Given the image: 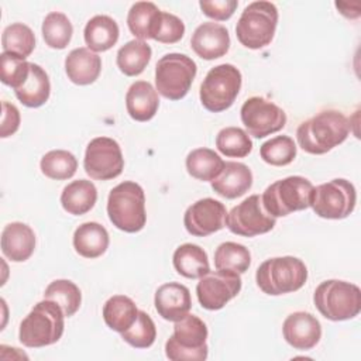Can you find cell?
I'll list each match as a JSON object with an SVG mask.
<instances>
[{"label": "cell", "mask_w": 361, "mask_h": 361, "mask_svg": "<svg viewBox=\"0 0 361 361\" xmlns=\"http://www.w3.org/2000/svg\"><path fill=\"white\" fill-rule=\"evenodd\" d=\"M16 97L27 107H39L47 103L51 93L48 73L37 63L30 62V71L23 83L14 89Z\"/></svg>", "instance_id": "cb8c5ba5"}, {"label": "cell", "mask_w": 361, "mask_h": 361, "mask_svg": "<svg viewBox=\"0 0 361 361\" xmlns=\"http://www.w3.org/2000/svg\"><path fill=\"white\" fill-rule=\"evenodd\" d=\"M102 71V59L89 48H75L65 59V72L68 79L75 85L93 83Z\"/></svg>", "instance_id": "7402d4cb"}, {"label": "cell", "mask_w": 361, "mask_h": 361, "mask_svg": "<svg viewBox=\"0 0 361 361\" xmlns=\"http://www.w3.org/2000/svg\"><path fill=\"white\" fill-rule=\"evenodd\" d=\"M162 11L151 1H137L127 14V25L137 39H154Z\"/></svg>", "instance_id": "d4e9b609"}, {"label": "cell", "mask_w": 361, "mask_h": 361, "mask_svg": "<svg viewBox=\"0 0 361 361\" xmlns=\"http://www.w3.org/2000/svg\"><path fill=\"white\" fill-rule=\"evenodd\" d=\"M217 149L230 158H244L252 149L250 135L240 127H226L216 135Z\"/></svg>", "instance_id": "74e56055"}, {"label": "cell", "mask_w": 361, "mask_h": 361, "mask_svg": "<svg viewBox=\"0 0 361 361\" xmlns=\"http://www.w3.org/2000/svg\"><path fill=\"white\" fill-rule=\"evenodd\" d=\"M35 248L32 228L21 221L8 223L1 231V251L13 262L27 261Z\"/></svg>", "instance_id": "ffe728a7"}, {"label": "cell", "mask_w": 361, "mask_h": 361, "mask_svg": "<svg viewBox=\"0 0 361 361\" xmlns=\"http://www.w3.org/2000/svg\"><path fill=\"white\" fill-rule=\"evenodd\" d=\"M41 172L55 180H65L75 175L78 169V161L75 155L65 149H52L47 152L39 162Z\"/></svg>", "instance_id": "8d00e7d4"}, {"label": "cell", "mask_w": 361, "mask_h": 361, "mask_svg": "<svg viewBox=\"0 0 361 361\" xmlns=\"http://www.w3.org/2000/svg\"><path fill=\"white\" fill-rule=\"evenodd\" d=\"M120 30L117 23L109 16H94L85 27V42L93 52H104L110 49L118 39Z\"/></svg>", "instance_id": "83f0119b"}, {"label": "cell", "mask_w": 361, "mask_h": 361, "mask_svg": "<svg viewBox=\"0 0 361 361\" xmlns=\"http://www.w3.org/2000/svg\"><path fill=\"white\" fill-rule=\"evenodd\" d=\"M192 49L206 61L224 56L230 49V35L224 25L209 21L200 24L190 38Z\"/></svg>", "instance_id": "ac0fdd59"}, {"label": "cell", "mask_w": 361, "mask_h": 361, "mask_svg": "<svg viewBox=\"0 0 361 361\" xmlns=\"http://www.w3.org/2000/svg\"><path fill=\"white\" fill-rule=\"evenodd\" d=\"M207 327L195 314L175 322L173 333L165 343V354L172 361H203L207 358Z\"/></svg>", "instance_id": "ba28073f"}, {"label": "cell", "mask_w": 361, "mask_h": 361, "mask_svg": "<svg viewBox=\"0 0 361 361\" xmlns=\"http://www.w3.org/2000/svg\"><path fill=\"white\" fill-rule=\"evenodd\" d=\"M226 206L212 197L192 203L183 214L186 231L195 237H206L226 226Z\"/></svg>", "instance_id": "2e32d148"}, {"label": "cell", "mask_w": 361, "mask_h": 361, "mask_svg": "<svg viewBox=\"0 0 361 361\" xmlns=\"http://www.w3.org/2000/svg\"><path fill=\"white\" fill-rule=\"evenodd\" d=\"M275 224L276 219L265 210L259 195L248 196L226 214V227L233 234L243 237L265 234Z\"/></svg>", "instance_id": "7c38bea8"}, {"label": "cell", "mask_w": 361, "mask_h": 361, "mask_svg": "<svg viewBox=\"0 0 361 361\" xmlns=\"http://www.w3.org/2000/svg\"><path fill=\"white\" fill-rule=\"evenodd\" d=\"M241 82V72L231 63L212 68L200 85L199 97L202 106L212 113L227 110L238 96Z\"/></svg>", "instance_id": "9c48e42d"}, {"label": "cell", "mask_w": 361, "mask_h": 361, "mask_svg": "<svg viewBox=\"0 0 361 361\" xmlns=\"http://www.w3.org/2000/svg\"><path fill=\"white\" fill-rule=\"evenodd\" d=\"M259 155L272 166H285L295 159L296 144L289 135H276L261 145Z\"/></svg>", "instance_id": "f35d334b"}, {"label": "cell", "mask_w": 361, "mask_h": 361, "mask_svg": "<svg viewBox=\"0 0 361 361\" xmlns=\"http://www.w3.org/2000/svg\"><path fill=\"white\" fill-rule=\"evenodd\" d=\"M282 333L285 341L295 350H310L322 338L320 322L307 312H293L290 313L283 324Z\"/></svg>", "instance_id": "e0dca14e"}, {"label": "cell", "mask_w": 361, "mask_h": 361, "mask_svg": "<svg viewBox=\"0 0 361 361\" xmlns=\"http://www.w3.org/2000/svg\"><path fill=\"white\" fill-rule=\"evenodd\" d=\"M152 49L142 39H131L117 52V66L126 76H137L144 72L151 61Z\"/></svg>", "instance_id": "1f68e13d"}, {"label": "cell", "mask_w": 361, "mask_h": 361, "mask_svg": "<svg viewBox=\"0 0 361 361\" xmlns=\"http://www.w3.org/2000/svg\"><path fill=\"white\" fill-rule=\"evenodd\" d=\"M97 200V189L87 179H78L68 183L61 193V204L65 212L73 216L87 213Z\"/></svg>", "instance_id": "f1b7e54d"}, {"label": "cell", "mask_w": 361, "mask_h": 361, "mask_svg": "<svg viewBox=\"0 0 361 361\" xmlns=\"http://www.w3.org/2000/svg\"><path fill=\"white\" fill-rule=\"evenodd\" d=\"M276 24V6L271 1H254L241 13L235 25V35L245 48L261 49L271 44Z\"/></svg>", "instance_id": "8992f818"}, {"label": "cell", "mask_w": 361, "mask_h": 361, "mask_svg": "<svg viewBox=\"0 0 361 361\" xmlns=\"http://www.w3.org/2000/svg\"><path fill=\"white\" fill-rule=\"evenodd\" d=\"M63 310L58 303L48 299L38 302L20 323V343L30 348L56 343L63 334Z\"/></svg>", "instance_id": "7a4b0ae2"}, {"label": "cell", "mask_w": 361, "mask_h": 361, "mask_svg": "<svg viewBox=\"0 0 361 361\" xmlns=\"http://www.w3.org/2000/svg\"><path fill=\"white\" fill-rule=\"evenodd\" d=\"M42 38L49 48L63 49L71 42L73 27L69 18L59 11L47 14L42 21Z\"/></svg>", "instance_id": "d590c367"}, {"label": "cell", "mask_w": 361, "mask_h": 361, "mask_svg": "<svg viewBox=\"0 0 361 361\" xmlns=\"http://www.w3.org/2000/svg\"><path fill=\"white\" fill-rule=\"evenodd\" d=\"M313 302L323 317L331 322L348 320L361 312V290L351 282L327 279L316 288Z\"/></svg>", "instance_id": "5b68a950"}, {"label": "cell", "mask_w": 361, "mask_h": 361, "mask_svg": "<svg viewBox=\"0 0 361 361\" xmlns=\"http://www.w3.org/2000/svg\"><path fill=\"white\" fill-rule=\"evenodd\" d=\"M252 185L251 169L241 162L227 161L219 176L212 180V189L226 199H235L250 190Z\"/></svg>", "instance_id": "44dd1931"}, {"label": "cell", "mask_w": 361, "mask_h": 361, "mask_svg": "<svg viewBox=\"0 0 361 361\" xmlns=\"http://www.w3.org/2000/svg\"><path fill=\"white\" fill-rule=\"evenodd\" d=\"M197 66L185 54H166L155 66V86L158 93L168 100L183 99L196 76Z\"/></svg>", "instance_id": "30bf717a"}, {"label": "cell", "mask_w": 361, "mask_h": 361, "mask_svg": "<svg viewBox=\"0 0 361 361\" xmlns=\"http://www.w3.org/2000/svg\"><path fill=\"white\" fill-rule=\"evenodd\" d=\"M245 133L254 138H265L286 124V113L274 102L262 96H252L244 102L240 110Z\"/></svg>", "instance_id": "5bb4252c"}, {"label": "cell", "mask_w": 361, "mask_h": 361, "mask_svg": "<svg viewBox=\"0 0 361 361\" xmlns=\"http://www.w3.org/2000/svg\"><path fill=\"white\" fill-rule=\"evenodd\" d=\"M176 272L189 279H197L210 271V264L206 251L192 243L179 245L172 257Z\"/></svg>", "instance_id": "4316f807"}, {"label": "cell", "mask_w": 361, "mask_h": 361, "mask_svg": "<svg viewBox=\"0 0 361 361\" xmlns=\"http://www.w3.org/2000/svg\"><path fill=\"white\" fill-rule=\"evenodd\" d=\"M1 47L3 52H10L25 59L35 48V35L32 30L23 23L10 24L3 31Z\"/></svg>", "instance_id": "836d02e7"}, {"label": "cell", "mask_w": 361, "mask_h": 361, "mask_svg": "<svg viewBox=\"0 0 361 361\" xmlns=\"http://www.w3.org/2000/svg\"><path fill=\"white\" fill-rule=\"evenodd\" d=\"M307 279L305 262L296 257H275L265 259L255 272L258 288L271 296L299 290Z\"/></svg>", "instance_id": "277c9868"}, {"label": "cell", "mask_w": 361, "mask_h": 361, "mask_svg": "<svg viewBox=\"0 0 361 361\" xmlns=\"http://www.w3.org/2000/svg\"><path fill=\"white\" fill-rule=\"evenodd\" d=\"M30 71V62L10 52L0 55V76L1 82L13 89L18 87Z\"/></svg>", "instance_id": "60d3db41"}, {"label": "cell", "mask_w": 361, "mask_h": 361, "mask_svg": "<svg viewBox=\"0 0 361 361\" xmlns=\"http://www.w3.org/2000/svg\"><path fill=\"white\" fill-rule=\"evenodd\" d=\"M83 168L96 180L117 178L124 168V158L118 142L110 137L93 138L86 147Z\"/></svg>", "instance_id": "4fadbf2b"}, {"label": "cell", "mask_w": 361, "mask_h": 361, "mask_svg": "<svg viewBox=\"0 0 361 361\" xmlns=\"http://www.w3.org/2000/svg\"><path fill=\"white\" fill-rule=\"evenodd\" d=\"M241 276L233 271H209L196 285L197 300L207 310L224 307L241 290Z\"/></svg>", "instance_id": "9a60e30c"}, {"label": "cell", "mask_w": 361, "mask_h": 361, "mask_svg": "<svg viewBox=\"0 0 361 361\" xmlns=\"http://www.w3.org/2000/svg\"><path fill=\"white\" fill-rule=\"evenodd\" d=\"M199 6L203 14L207 16L209 18L216 21H226L234 14L238 3L235 0H214V1L202 0Z\"/></svg>", "instance_id": "7bdbcfd3"}, {"label": "cell", "mask_w": 361, "mask_h": 361, "mask_svg": "<svg viewBox=\"0 0 361 361\" xmlns=\"http://www.w3.org/2000/svg\"><path fill=\"white\" fill-rule=\"evenodd\" d=\"M251 264V254L243 244L234 241L221 243L214 251V267L221 271L244 274Z\"/></svg>", "instance_id": "d6a6232c"}, {"label": "cell", "mask_w": 361, "mask_h": 361, "mask_svg": "<svg viewBox=\"0 0 361 361\" xmlns=\"http://www.w3.org/2000/svg\"><path fill=\"white\" fill-rule=\"evenodd\" d=\"M107 214L113 226L121 231L142 230L147 221L144 189L133 180H124L114 186L109 193Z\"/></svg>", "instance_id": "3957f363"}, {"label": "cell", "mask_w": 361, "mask_h": 361, "mask_svg": "<svg viewBox=\"0 0 361 361\" xmlns=\"http://www.w3.org/2000/svg\"><path fill=\"white\" fill-rule=\"evenodd\" d=\"M313 185L303 176H288L271 183L261 195L265 210L276 217L310 207Z\"/></svg>", "instance_id": "52a82bcc"}, {"label": "cell", "mask_w": 361, "mask_h": 361, "mask_svg": "<svg viewBox=\"0 0 361 361\" xmlns=\"http://www.w3.org/2000/svg\"><path fill=\"white\" fill-rule=\"evenodd\" d=\"M109 241L107 230L96 221L83 223L73 233L75 251L85 258L103 255L109 247Z\"/></svg>", "instance_id": "484cf974"}, {"label": "cell", "mask_w": 361, "mask_h": 361, "mask_svg": "<svg viewBox=\"0 0 361 361\" xmlns=\"http://www.w3.org/2000/svg\"><path fill=\"white\" fill-rule=\"evenodd\" d=\"M1 107H3V117H1V138H6V137H10L13 135L18 127H20V111L18 109L8 103V102H3L1 103Z\"/></svg>", "instance_id": "ee69618b"}, {"label": "cell", "mask_w": 361, "mask_h": 361, "mask_svg": "<svg viewBox=\"0 0 361 361\" xmlns=\"http://www.w3.org/2000/svg\"><path fill=\"white\" fill-rule=\"evenodd\" d=\"M126 107L130 117L135 121L151 120L159 107V97L157 89L149 82H134L126 94Z\"/></svg>", "instance_id": "603a6c76"}, {"label": "cell", "mask_w": 361, "mask_h": 361, "mask_svg": "<svg viewBox=\"0 0 361 361\" xmlns=\"http://www.w3.org/2000/svg\"><path fill=\"white\" fill-rule=\"evenodd\" d=\"M224 166L221 157L210 148H196L186 157L188 173L202 182H212Z\"/></svg>", "instance_id": "4dcf8cb0"}, {"label": "cell", "mask_w": 361, "mask_h": 361, "mask_svg": "<svg viewBox=\"0 0 361 361\" xmlns=\"http://www.w3.org/2000/svg\"><path fill=\"white\" fill-rule=\"evenodd\" d=\"M44 299L54 300L55 303H58L63 310L65 317H71L80 307L82 293L78 285L73 283L72 281L55 279L47 286L44 292Z\"/></svg>", "instance_id": "e575fe53"}, {"label": "cell", "mask_w": 361, "mask_h": 361, "mask_svg": "<svg viewBox=\"0 0 361 361\" xmlns=\"http://www.w3.org/2000/svg\"><path fill=\"white\" fill-rule=\"evenodd\" d=\"M138 309L134 300L124 295H114L103 306V319L109 329L123 333L137 320Z\"/></svg>", "instance_id": "f546056e"}, {"label": "cell", "mask_w": 361, "mask_h": 361, "mask_svg": "<svg viewBox=\"0 0 361 361\" xmlns=\"http://www.w3.org/2000/svg\"><path fill=\"white\" fill-rule=\"evenodd\" d=\"M357 203L354 185L343 178L331 179L313 188L310 207L322 219L340 220L348 217Z\"/></svg>", "instance_id": "8fae6325"}, {"label": "cell", "mask_w": 361, "mask_h": 361, "mask_svg": "<svg viewBox=\"0 0 361 361\" xmlns=\"http://www.w3.org/2000/svg\"><path fill=\"white\" fill-rule=\"evenodd\" d=\"M154 305L162 319L178 322L190 312V292L185 285L178 282L164 283L155 292Z\"/></svg>", "instance_id": "d6986e66"}, {"label": "cell", "mask_w": 361, "mask_h": 361, "mask_svg": "<svg viewBox=\"0 0 361 361\" xmlns=\"http://www.w3.org/2000/svg\"><path fill=\"white\" fill-rule=\"evenodd\" d=\"M350 120L338 110H323L299 124L296 140L299 147L313 155H322L345 141Z\"/></svg>", "instance_id": "6da1fadb"}, {"label": "cell", "mask_w": 361, "mask_h": 361, "mask_svg": "<svg viewBox=\"0 0 361 361\" xmlns=\"http://www.w3.org/2000/svg\"><path fill=\"white\" fill-rule=\"evenodd\" d=\"M120 334L121 338L131 347L148 348L157 338V327L149 314H147L144 310H138L134 324Z\"/></svg>", "instance_id": "ab89813d"}, {"label": "cell", "mask_w": 361, "mask_h": 361, "mask_svg": "<svg viewBox=\"0 0 361 361\" xmlns=\"http://www.w3.org/2000/svg\"><path fill=\"white\" fill-rule=\"evenodd\" d=\"M185 34V24L183 21L176 17L175 14L162 11L159 25L155 34V41L162 44H175L180 41Z\"/></svg>", "instance_id": "b9f144b4"}]
</instances>
